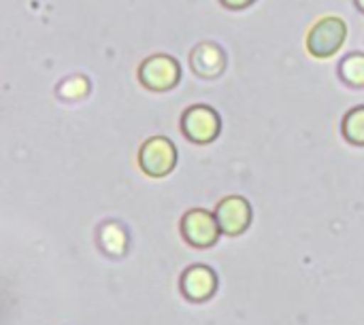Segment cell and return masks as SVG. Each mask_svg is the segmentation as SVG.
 <instances>
[{
  "label": "cell",
  "instance_id": "10",
  "mask_svg": "<svg viewBox=\"0 0 364 325\" xmlns=\"http://www.w3.org/2000/svg\"><path fill=\"white\" fill-rule=\"evenodd\" d=\"M343 136L354 143V145H364V106L352 109L346 117H343Z\"/></svg>",
  "mask_w": 364,
  "mask_h": 325
},
{
  "label": "cell",
  "instance_id": "9",
  "mask_svg": "<svg viewBox=\"0 0 364 325\" xmlns=\"http://www.w3.org/2000/svg\"><path fill=\"white\" fill-rule=\"evenodd\" d=\"M100 245L109 255H122L128 245L126 230L119 224H107L100 230Z\"/></svg>",
  "mask_w": 364,
  "mask_h": 325
},
{
  "label": "cell",
  "instance_id": "2",
  "mask_svg": "<svg viewBox=\"0 0 364 325\" xmlns=\"http://www.w3.org/2000/svg\"><path fill=\"white\" fill-rule=\"evenodd\" d=\"M177 162V149L175 145L164 136L147 138L139 151V166L147 177L160 179L166 177Z\"/></svg>",
  "mask_w": 364,
  "mask_h": 325
},
{
  "label": "cell",
  "instance_id": "12",
  "mask_svg": "<svg viewBox=\"0 0 364 325\" xmlns=\"http://www.w3.org/2000/svg\"><path fill=\"white\" fill-rule=\"evenodd\" d=\"M90 89V83L85 77L81 75H75V77H68L64 79L60 85H58V96L64 98V100H79L87 94Z\"/></svg>",
  "mask_w": 364,
  "mask_h": 325
},
{
  "label": "cell",
  "instance_id": "4",
  "mask_svg": "<svg viewBox=\"0 0 364 325\" xmlns=\"http://www.w3.org/2000/svg\"><path fill=\"white\" fill-rule=\"evenodd\" d=\"M181 128H183V134H186L192 143L205 145V143H211V141L218 138L222 123H220L218 113H215L211 106L196 104V106H190V109L183 113Z\"/></svg>",
  "mask_w": 364,
  "mask_h": 325
},
{
  "label": "cell",
  "instance_id": "7",
  "mask_svg": "<svg viewBox=\"0 0 364 325\" xmlns=\"http://www.w3.org/2000/svg\"><path fill=\"white\" fill-rule=\"evenodd\" d=\"M218 290V275L209 266H192L181 277V292L192 302L209 300Z\"/></svg>",
  "mask_w": 364,
  "mask_h": 325
},
{
  "label": "cell",
  "instance_id": "11",
  "mask_svg": "<svg viewBox=\"0 0 364 325\" xmlns=\"http://www.w3.org/2000/svg\"><path fill=\"white\" fill-rule=\"evenodd\" d=\"M341 79L354 87H364V55L363 53H352L341 62Z\"/></svg>",
  "mask_w": 364,
  "mask_h": 325
},
{
  "label": "cell",
  "instance_id": "13",
  "mask_svg": "<svg viewBox=\"0 0 364 325\" xmlns=\"http://www.w3.org/2000/svg\"><path fill=\"white\" fill-rule=\"evenodd\" d=\"M222 2L230 9H243V6H250L254 0H222Z\"/></svg>",
  "mask_w": 364,
  "mask_h": 325
},
{
  "label": "cell",
  "instance_id": "8",
  "mask_svg": "<svg viewBox=\"0 0 364 325\" xmlns=\"http://www.w3.org/2000/svg\"><path fill=\"white\" fill-rule=\"evenodd\" d=\"M190 66L198 77L213 79L224 70V51L215 43H198L190 53Z\"/></svg>",
  "mask_w": 364,
  "mask_h": 325
},
{
  "label": "cell",
  "instance_id": "5",
  "mask_svg": "<svg viewBox=\"0 0 364 325\" xmlns=\"http://www.w3.org/2000/svg\"><path fill=\"white\" fill-rule=\"evenodd\" d=\"M139 81L151 92L171 89L179 81V64L171 55H151L141 64Z\"/></svg>",
  "mask_w": 364,
  "mask_h": 325
},
{
  "label": "cell",
  "instance_id": "3",
  "mask_svg": "<svg viewBox=\"0 0 364 325\" xmlns=\"http://www.w3.org/2000/svg\"><path fill=\"white\" fill-rule=\"evenodd\" d=\"M181 234L192 247L207 249L218 243L222 228L213 213H209L205 209H192L181 219Z\"/></svg>",
  "mask_w": 364,
  "mask_h": 325
},
{
  "label": "cell",
  "instance_id": "1",
  "mask_svg": "<svg viewBox=\"0 0 364 325\" xmlns=\"http://www.w3.org/2000/svg\"><path fill=\"white\" fill-rule=\"evenodd\" d=\"M348 28L346 21L339 17H322L314 23V28L307 34V49L314 57H331L337 53L346 40Z\"/></svg>",
  "mask_w": 364,
  "mask_h": 325
},
{
  "label": "cell",
  "instance_id": "14",
  "mask_svg": "<svg viewBox=\"0 0 364 325\" xmlns=\"http://www.w3.org/2000/svg\"><path fill=\"white\" fill-rule=\"evenodd\" d=\"M356 2H358V6L364 11V0H356Z\"/></svg>",
  "mask_w": 364,
  "mask_h": 325
},
{
  "label": "cell",
  "instance_id": "6",
  "mask_svg": "<svg viewBox=\"0 0 364 325\" xmlns=\"http://www.w3.org/2000/svg\"><path fill=\"white\" fill-rule=\"evenodd\" d=\"M215 217H218V224H220L224 234L237 236V234H243L250 228V224H252V206L243 196H228L218 204Z\"/></svg>",
  "mask_w": 364,
  "mask_h": 325
}]
</instances>
